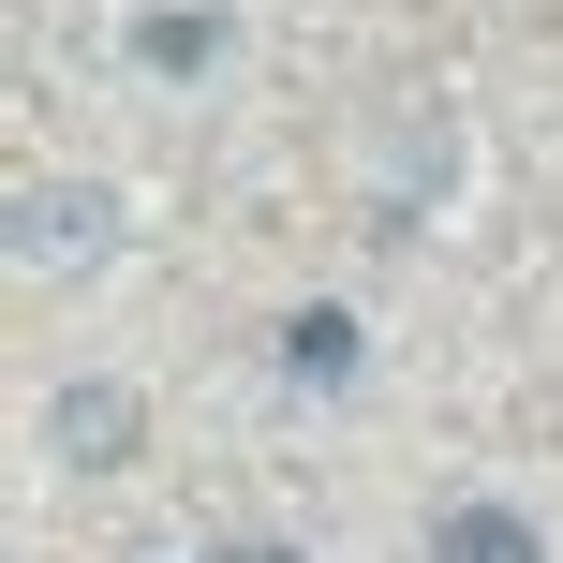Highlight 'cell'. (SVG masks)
<instances>
[{"label": "cell", "mask_w": 563, "mask_h": 563, "mask_svg": "<svg viewBox=\"0 0 563 563\" xmlns=\"http://www.w3.org/2000/svg\"><path fill=\"white\" fill-rule=\"evenodd\" d=\"M15 253H30V267H89V253H104V194H89V178H75V194H30Z\"/></svg>", "instance_id": "1"}, {"label": "cell", "mask_w": 563, "mask_h": 563, "mask_svg": "<svg viewBox=\"0 0 563 563\" xmlns=\"http://www.w3.org/2000/svg\"><path fill=\"white\" fill-rule=\"evenodd\" d=\"M430 563H534V519L519 505H445L430 519Z\"/></svg>", "instance_id": "2"}, {"label": "cell", "mask_w": 563, "mask_h": 563, "mask_svg": "<svg viewBox=\"0 0 563 563\" xmlns=\"http://www.w3.org/2000/svg\"><path fill=\"white\" fill-rule=\"evenodd\" d=\"M134 59L148 75H208V59H223V15H208V0H164V15H134Z\"/></svg>", "instance_id": "3"}, {"label": "cell", "mask_w": 563, "mask_h": 563, "mask_svg": "<svg viewBox=\"0 0 563 563\" xmlns=\"http://www.w3.org/2000/svg\"><path fill=\"white\" fill-rule=\"evenodd\" d=\"M282 371H297V386H341V371H356V327H341V311H297V327H282Z\"/></svg>", "instance_id": "4"}, {"label": "cell", "mask_w": 563, "mask_h": 563, "mask_svg": "<svg viewBox=\"0 0 563 563\" xmlns=\"http://www.w3.org/2000/svg\"><path fill=\"white\" fill-rule=\"evenodd\" d=\"M59 445H75V460H119V445H134V400H119V386H75V400H59Z\"/></svg>", "instance_id": "5"}]
</instances>
